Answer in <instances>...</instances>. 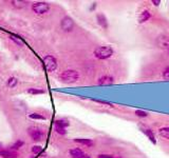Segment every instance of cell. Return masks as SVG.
I'll return each instance as SVG.
<instances>
[{
    "label": "cell",
    "instance_id": "30",
    "mask_svg": "<svg viewBox=\"0 0 169 158\" xmlns=\"http://www.w3.org/2000/svg\"><path fill=\"white\" fill-rule=\"evenodd\" d=\"M83 158H91V156H89V155H84Z\"/></svg>",
    "mask_w": 169,
    "mask_h": 158
},
{
    "label": "cell",
    "instance_id": "6",
    "mask_svg": "<svg viewBox=\"0 0 169 158\" xmlns=\"http://www.w3.org/2000/svg\"><path fill=\"white\" fill-rule=\"evenodd\" d=\"M60 27L63 32H72L74 29V21L69 16H65L60 20Z\"/></svg>",
    "mask_w": 169,
    "mask_h": 158
},
{
    "label": "cell",
    "instance_id": "3",
    "mask_svg": "<svg viewBox=\"0 0 169 158\" xmlns=\"http://www.w3.org/2000/svg\"><path fill=\"white\" fill-rule=\"evenodd\" d=\"M31 9L33 11V13L37 14V15H43V14H47L51 9V5H50L48 2L45 1H37L34 2L31 5Z\"/></svg>",
    "mask_w": 169,
    "mask_h": 158
},
{
    "label": "cell",
    "instance_id": "16",
    "mask_svg": "<svg viewBox=\"0 0 169 158\" xmlns=\"http://www.w3.org/2000/svg\"><path fill=\"white\" fill-rule=\"evenodd\" d=\"M157 43H159L160 47H163V49H169V38L168 37H165V36L160 37Z\"/></svg>",
    "mask_w": 169,
    "mask_h": 158
},
{
    "label": "cell",
    "instance_id": "15",
    "mask_svg": "<svg viewBox=\"0 0 169 158\" xmlns=\"http://www.w3.org/2000/svg\"><path fill=\"white\" fill-rule=\"evenodd\" d=\"M74 141L76 143H79V145H83V146H93V141L91 140V139H88V138H75Z\"/></svg>",
    "mask_w": 169,
    "mask_h": 158
},
{
    "label": "cell",
    "instance_id": "17",
    "mask_svg": "<svg viewBox=\"0 0 169 158\" xmlns=\"http://www.w3.org/2000/svg\"><path fill=\"white\" fill-rule=\"evenodd\" d=\"M27 92L31 95H42V94H45V91L43 89H39V88H30L27 90Z\"/></svg>",
    "mask_w": 169,
    "mask_h": 158
},
{
    "label": "cell",
    "instance_id": "26",
    "mask_svg": "<svg viewBox=\"0 0 169 158\" xmlns=\"http://www.w3.org/2000/svg\"><path fill=\"white\" fill-rule=\"evenodd\" d=\"M93 101L97 102V104H107V105H110V107H112V104H110V102H108V101H104V100H99V99H93Z\"/></svg>",
    "mask_w": 169,
    "mask_h": 158
},
{
    "label": "cell",
    "instance_id": "27",
    "mask_svg": "<svg viewBox=\"0 0 169 158\" xmlns=\"http://www.w3.org/2000/svg\"><path fill=\"white\" fill-rule=\"evenodd\" d=\"M163 77H164V79L169 80V66L163 72Z\"/></svg>",
    "mask_w": 169,
    "mask_h": 158
},
{
    "label": "cell",
    "instance_id": "25",
    "mask_svg": "<svg viewBox=\"0 0 169 158\" xmlns=\"http://www.w3.org/2000/svg\"><path fill=\"white\" fill-rule=\"evenodd\" d=\"M135 115L138 116V117H147L148 113L145 111H142V110H136L135 111Z\"/></svg>",
    "mask_w": 169,
    "mask_h": 158
},
{
    "label": "cell",
    "instance_id": "21",
    "mask_svg": "<svg viewBox=\"0 0 169 158\" xmlns=\"http://www.w3.org/2000/svg\"><path fill=\"white\" fill-rule=\"evenodd\" d=\"M159 134L161 137H163L164 139H169V128L168 127H164L161 128L159 130Z\"/></svg>",
    "mask_w": 169,
    "mask_h": 158
},
{
    "label": "cell",
    "instance_id": "9",
    "mask_svg": "<svg viewBox=\"0 0 169 158\" xmlns=\"http://www.w3.org/2000/svg\"><path fill=\"white\" fill-rule=\"evenodd\" d=\"M96 19H97V23H99L102 29H107V27H108V21H107V18L104 14H102V13L97 14Z\"/></svg>",
    "mask_w": 169,
    "mask_h": 158
},
{
    "label": "cell",
    "instance_id": "7",
    "mask_svg": "<svg viewBox=\"0 0 169 158\" xmlns=\"http://www.w3.org/2000/svg\"><path fill=\"white\" fill-rule=\"evenodd\" d=\"M114 83V78L112 76H109V75H105V76L100 77L97 80V84L99 86H110V84Z\"/></svg>",
    "mask_w": 169,
    "mask_h": 158
},
{
    "label": "cell",
    "instance_id": "29",
    "mask_svg": "<svg viewBox=\"0 0 169 158\" xmlns=\"http://www.w3.org/2000/svg\"><path fill=\"white\" fill-rule=\"evenodd\" d=\"M152 3H153L154 5H159V4L161 3V1H160V0H157V1H156V0H153V1H152Z\"/></svg>",
    "mask_w": 169,
    "mask_h": 158
},
{
    "label": "cell",
    "instance_id": "28",
    "mask_svg": "<svg viewBox=\"0 0 169 158\" xmlns=\"http://www.w3.org/2000/svg\"><path fill=\"white\" fill-rule=\"evenodd\" d=\"M97 158H114L113 156H111V155H106V154H100L97 156Z\"/></svg>",
    "mask_w": 169,
    "mask_h": 158
},
{
    "label": "cell",
    "instance_id": "22",
    "mask_svg": "<svg viewBox=\"0 0 169 158\" xmlns=\"http://www.w3.org/2000/svg\"><path fill=\"white\" fill-rule=\"evenodd\" d=\"M143 132L145 133L146 135H147V137L150 139V140H151V142L153 143V145H155V143H156V140H155L154 134H153V132H152L151 130H144Z\"/></svg>",
    "mask_w": 169,
    "mask_h": 158
},
{
    "label": "cell",
    "instance_id": "12",
    "mask_svg": "<svg viewBox=\"0 0 169 158\" xmlns=\"http://www.w3.org/2000/svg\"><path fill=\"white\" fill-rule=\"evenodd\" d=\"M29 2L28 1H24V0H13V1H11V4H12L13 8L15 9H23L26 8L27 5H28Z\"/></svg>",
    "mask_w": 169,
    "mask_h": 158
},
{
    "label": "cell",
    "instance_id": "2",
    "mask_svg": "<svg viewBox=\"0 0 169 158\" xmlns=\"http://www.w3.org/2000/svg\"><path fill=\"white\" fill-rule=\"evenodd\" d=\"M113 55V50L111 47L108 45H104V47H99L94 50V56L97 59H108Z\"/></svg>",
    "mask_w": 169,
    "mask_h": 158
},
{
    "label": "cell",
    "instance_id": "14",
    "mask_svg": "<svg viewBox=\"0 0 169 158\" xmlns=\"http://www.w3.org/2000/svg\"><path fill=\"white\" fill-rule=\"evenodd\" d=\"M23 145H24V141L21 140V139H19V140L15 141V142L13 143V145L11 146L10 148L8 149V150L13 151V152H17V151L19 150L20 148H22V146H23Z\"/></svg>",
    "mask_w": 169,
    "mask_h": 158
},
{
    "label": "cell",
    "instance_id": "19",
    "mask_svg": "<svg viewBox=\"0 0 169 158\" xmlns=\"http://www.w3.org/2000/svg\"><path fill=\"white\" fill-rule=\"evenodd\" d=\"M17 84H18V79L16 78V77H14V76H11L10 78L6 80V86H8L10 89L16 88V86H17Z\"/></svg>",
    "mask_w": 169,
    "mask_h": 158
},
{
    "label": "cell",
    "instance_id": "1",
    "mask_svg": "<svg viewBox=\"0 0 169 158\" xmlns=\"http://www.w3.org/2000/svg\"><path fill=\"white\" fill-rule=\"evenodd\" d=\"M79 78V74L77 71L75 70H66L61 72L59 75V79L60 81L65 82V83H74Z\"/></svg>",
    "mask_w": 169,
    "mask_h": 158
},
{
    "label": "cell",
    "instance_id": "11",
    "mask_svg": "<svg viewBox=\"0 0 169 158\" xmlns=\"http://www.w3.org/2000/svg\"><path fill=\"white\" fill-rule=\"evenodd\" d=\"M150 18H151V13L148 10L143 11V12L140 14V16H138V23H144V22H146L147 20H149Z\"/></svg>",
    "mask_w": 169,
    "mask_h": 158
},
{
    "label": "cell",
    "instance_id": "5",
    "mask_svg": "<svg viewBox=\"0 0 169 158\" xmlns=\"http://www.w3.org/2000/svg\"><path fill=\"white\" fill-rule=\"evenodd\" d=\"M43 65H45V68L48 72L52 73L55 72L57 68V59L55 58V56L53 55H45L43 57Z\"/></svg>",
    "mask_w": 169,
    "mask_h": 158
},
{
    "label": "cell",
    "instance_id": "24",
    "mask_svg": "<svg viewBox=\"0 0 169 158\" xmlns=\"http://www.w3.org/2000/svg\"><path fill=\"white\" fill-rule=\"evenodd\" d=\"M54 130H55V132L57 133V134H59V135H66L68 133L66 129H63V128H60V127H57V125H55Z\"/></svg>",
    "mask_w": 169,
    "mask_h": 158
},
{
    "label": "cell",
    "instance_id": "23",
    "mask_svg": "<svg viewBox=\"0 0 169 158\" xmlns=\"http://www.w3.org/2000/svg\"><path fill=\"white\" fill-rule=\"evenodd\" d=\"M32 153H33V154H36V155H39V154H41L42 153V148L40 146H32Z\"/></svg>",
    "mask_w": 169,
    "mask_h": 158
},
{
    "label": "cell",
    "instance_id": "8",
    "mask_svg": "<svg viewBox=\"0 0 169 158\" xmlns=\"http://www.w3.org/2000/svg\"><path fill=\"white\" fill-rule=\"evenodd\" d=\"M0 156L1 158H17L18 153L10 150H0Z\"/></svg>",
    "mask_w": 169,
    "mask_h": 158
},
{
    "label": "cell",
    "instance_id": "31",
    "mask_svg": "<svg viewBox=\"0 0 169 158\" xmlns=\"http://www.w3.org/2000/svg\"><path fill=\"white\" fill-rule=\"evenodd\" d=\"M2 146H3V145H2V142H0V150L2 149Z\"/></svg>",
    "mask_w": 169,
    "mask_h": 158
},
{
    "label": "cell",
    "instance_id": "10",
    "mask_svg": "<svg viewBox=\"0 0 169 158\" xmlns=\"http://www.w3.org/2000/svg\"><path fill=\"white\" fill-rule=\"evenodd\" d=\"M69 153H70V156L72 158H83L84 155H86L84 153V151L78 148L72 149V150L69 151Z\"/></svg>",
    "mask_w": 169,
    "mask_h": 158
},
{
    "label": "cell",
    "instance_id": "13",
    "mask_svg": "<svg viewBox=\"0 0 169 158\" xmlns=\"http://www.w3.org/2000/svg\"><path fill=\"white\" fill-rule=\"evenodd\" d=\"M10 39L12 41H14L17 45H19V47H23L24 44H26V42H24V40L22 39L20 36L18 35H15V34H11L10 35Z\"/></svg>",
    "mask_w": 169,
    "mask_h": 158
},
{
    "label": "cell",
    "instance_id": "20",
    "mask_svg": "<svg viewBox=\"0 0 169 158\" xmlns=\"http://www.w3.org/2000/svg\"><path fill=\"white\" fill-rule=\"evenodd\" d=\"M29 118L33 119V120H47L48 117L45 115H41L39 113H31L29 114Z\"/></svg>",
    "mask_w": 169,
    "mask_h": 158
},
{
    "label": "cell",
    "instance_id": "18",
    "mask_svg": "<svg viewBox=\"0 0 169 158\" xmlns=\"http://www.w3.org/2000/svg\"><path fill=\"white\" fill-rule=\"evenodd\" d=\"M55 125H57V127H60V128H63V129H67V128L70 125V122L67 120V119H63V118L56 119Z\"/></svg>",
    "mask_w": 169,
    "mask_h": 158
},
{
    "label": "cell",
    "instance_id": "4",
    "mask_svg": "<svg viewBox=\"0 0 169 158\" xmlns=\"http://www.w3.org/2000/svg\"><path fill=\"white\" fill-rule=\"evenodd\" d=\"M27 132H28L29 136L32 138V140L36 141V142L41 141L43 139V137H45V132H43V130L38 127H34V125L33 127H30L29 129L27 130Z\"/></svg>",
    "mask_w": 169,
    "mask_h": 158
}]
</instances>
